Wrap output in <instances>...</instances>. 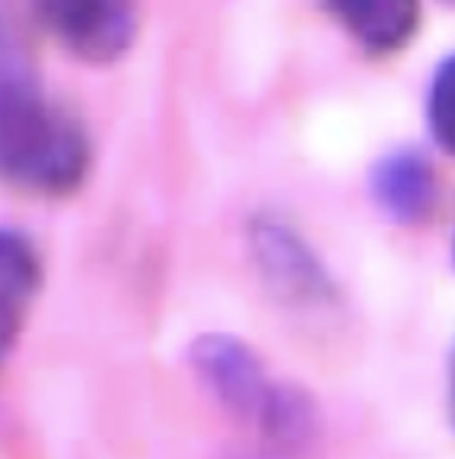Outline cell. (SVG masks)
<instances>
[{"label":"cell","instance_id":"1","mask_svg":"<svg viewBox=\"0 0 455 459\" xmlns=\"http://www.w3.org/2000/svg\"><path fill=\"white\" fill-rule=\"evenodd\" d=\"M90 169V141L67 108L39 90L0 83V182L13 192L61 198Z\"/></svg>","mask_w":455,"mask_h":459},{"label":"cell","instance_id":"4","mask_svg":"<svg viewBox=\"0 0 455 459\" xmlns=\"http://www.w3.org/2000/svg\"><path fill=\"white\" fill-rule=\"evenodd\" d=\"M42 284V262L22 233L0 227V367L7 364Z\"/></svg>","mask_w":455,"mask_h":459},{"label":"cell","instance_id":"5","mask_svg":"<svg viewBox=\"0 0 455 459\" xmlns=\"http://www.w3.org/2000/svg\"><path fill=\"white\" fill-rule=\"evenodd\" d=\"M325 7L373 55L405 48L420 22V0H325Z\"/></svg>","mask_w":455,"mask_h":459},{"label":"cell","instance_id":"8","mask_svg":"<svg viewBox=\"0 0 455 459\" xmlns=\"http://www.w3.org/2000/svg\"><path fill=\"white\" fill-rule=\"evenodd\" d=\"M452 418H455V358H452Z\"/></svg>","mask_w":455,"mask_h":459},{"label":"cell","instance_id":"6","mask_svg":"<svg viewBox=\"0 0 455 459\" xmlns=\"http://www.w3.org/2000/svg\"><path fill=\"white\" fill-rule=\"evenodd\" d=\"M376 192L382 208H389L399 221L424 214L434 198V179L430 169L414 157H395L379 169Z\"/></svg>","mask_w":455,"mask_h":459},{"label":"cell","instance_id":"2","mask_svg":"<svg viewBox=\"0 0 455 459\" xmlns=\"http://www.w3.org/2000/svg\"><path fill=\"white\" fill-rule=\"evenodd\" d=\"M194 360L223 409L249 424L258 440L274 450L299 444L306 430V409L290 389L270 380L255 354L229 338H204Z\"/></svg>","mask_w":455,"mask_h":459},{"label":"cell","instance_id":"7","mask_svg":"<svg viewBox=\"0 0 455 459\" xmlns=\"http://www.w3.org/2000/svg\"><path fill=\"white\" fill-rule=\"evenodd\" d=\"M430 125H434L436 141L455 153V57H449L440 67L430 90Z\"/></svg>","mask_w":455,"mask_h":459},{"label":"cell","instance_id":"3","mask_svg":"<svg viewBox=\"0 0 455 459\" xmlns=\"http://www.w3.org/2000/svg\"><path fill=\"white\" fill-rule=\"evenodd\" d=\"M39 20L71 55L83 61H112L134 36L131 0H36Z\"/></svg>","mask_w":455,"mask_h":459}]
</instances>
